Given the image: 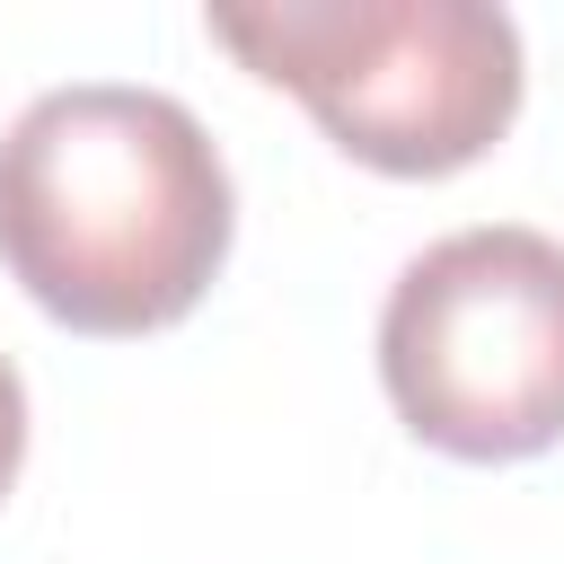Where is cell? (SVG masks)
I'll use <instances>...</instances> for the list:
<instances>
[{"label":"cell","instance_id":"cell-1","mask_svg":"<svg viewBox=\"0 0 564 564\" xmlns=\"http://www.w3.org/2000/svg\"><path fill=\"white\" fill-rule=\"evenodd\" d=\"M229 256V167L185 97L70 79L0 132V264L79 335L176 326Z\"/></svg>","mask_w":564,"mask_h":564},{"label":"cell","instance_id":"cell-2","mask_svg":"<svg viewBox=\"0 0 564 564\" xmlns=\"http://www.w3.org/2000/svg\"><path fill=\"white\" fill-rule=\"evenodd\" d=\"M203 26L379 176L476 167L529 79L494 0H212Z\"/></svg>","mask_w":564,"mask_h":564},{"label":"cell","instance_id":"cell-3","mask_svg":"<svg viewBox=\"0 0 564 564\" xmlns=\"http://www.w3.org/2000/svg\"><path fill=\"white\" fill-rule=\"evenodd\" d=\"M379 379L414 441L449 458H538L564 441V247L520 220L432 238L379 308Z\"/></svg>","mask_w":564,"mask_h":564},{"label":"cell","instance_id":"cell-4","mask_svg":"<svg viewBox=\"0 0 564 564\" xmlns=\"http://www.w3.org/2000/svg\"><path fill=\"white\" fill-rule=\"evenodd\" d=\"M18 458H26V388H18V370L0 352V494L18 485Z\"/></svg>","mask_w":564,"mask_h":564}]
</instances>
